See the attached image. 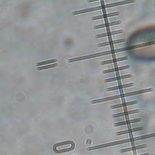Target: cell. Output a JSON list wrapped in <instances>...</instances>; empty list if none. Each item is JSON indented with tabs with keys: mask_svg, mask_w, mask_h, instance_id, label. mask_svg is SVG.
<instances>
[{
	"mask_svg": "<svg viewBox=\"0 0 155 155\" xmlns=\"http://www.w3.org/2000/svg\"><path fill=\"white\" fill-rule=\"evenodd\" d=\"M73 142L72 141H65V142H59V143H57L55 144L53 146V149L57 148L58 147H60V146H65V145H69V144H72Z\"/></svg>",
	"mask_w": 155,
	"mask_h": 155,
	"instance_id": "cell-5",
	"label": "cell"
},
{
	"mask_svg": "<svg viewBox=\"0 0 155 155\" xmlns=\"http://www.w3.org/2000/svg\"><path fill=\"white\" fill-rule=\"evenodd\" d=\"M57 61V60L56 59H53V60H48V61H46L38 62L37 64V65L39 66V65H45V64H48L50 63H54V62H56Z\"/></svg>",
	"mask_w": 155,
	"mask_h": 155,
	"instance_id": "cell-6",
	"label": "cell"
},
{
	"mask_svg": "<svg viewBox=\"0 0 155 155\" xmlns=\"http://www.w3.org/2000/svg\"><path fill=\"white\" fill-rule=\"evenodd\" d=\"M57 65H58V64L54 63V64H52L50 65H45V66H41V67H39L37 68V70H44V69H49V68L57 67Z\"/></svg>",
	"mask_w": 155,
	"mask_h": 155,
	"instance_id": "cell-4",
	"label": "cell"
},
{
	"mask_svg": "<svg viewBox=\"0 0 155 155\" xmlns=\"http://www.w3.org/2000/svg\"><path fill=\"white\" fill-rule=\"evenodd\" d=\"M99 7H96V8H91V9H83V10H77V11H75L72 13L73 15H78L80 14H83V13H85V12H90V11L92 10H95L96 9H98Z\"/></svg>",
	"mask_w": 155,
	"mask_h": 155,
	"instance_id": "cell-3",
	"label": "cell"
},
{
	"mask_svg": "<svg viewBox=\"0 0 155 155\" xmlns=\"http://www.w3.org/2000/svg\"><path fill=\"white\" fill-rule=\"evenodd\" d=\"M98 55H99L98 54H97V55H88V56H85V57H77V58H72V59L69 60V62H75V61L83 60L90 58H92L93 57L98 56Z\"/></svg>",
	"mask_w": 155,
	"mask_h": 155,
	"instance_id": "cell-2",
	"label": "cell"
},
{
	"mask_svg": "<svg viewBox=\"0 0 155 155\" xmlns=\"http://www.w3.org/2000/svg\"><path fill=\"white\" fill-rule=\"evenodd\" d=\"M126 48L132 60L140 62L155 61V26L135 32L128 38Z\"/></svg>",
	"mask_w": 155,
	"mask_h": 155,
	"instance_id": "cell-1",
	"label": "cell"
}]
</instances>
